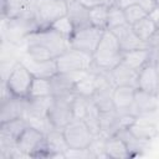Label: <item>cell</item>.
<instances>
[{"label":"cell","instance_id":"1","mask_svg":"<svg viewBox=\"0 0 159 159\" xmlns=\"http://www.w3.org/2000/svg\"><path fill=\"white\" fill-rule=\"evenodd\" d=\"M122 55L123 51L114 34L111 30H104L102 39L92 55L93 65L102 70L112 71L118 63L122 62Z\"/></svg>","mask_w":159,"mask_h":159},{"label":"cell","instance_id":"2","mask_svg":"<svg viewBox=\"0 0 159 159\" xmlns=\"http://www.w3.org/2000/svg\"><path fill=\"white\" fill-rule=\"evenodd\" d=\"M27 43H37V45L45 46L55 55V57L60 56L61 53L71 48L70 40L62 36L56 30H53L51 26L39 27L37 30L31 32L25 40V45Z\"/></svg>","mask_w":159,"mask_h":159},{"label":"cell","instance_id":"3","mask_svg":"<svg viewBox=\"0 0 159 159\" xmlns=\"http://www.w3.org/2000/svg\"><path fill=\"white\" fill-rule=\"evenodd\" d=\"M39 27L40 26L35 16L24 15V16L12 17V19H5L4 36L9 43L19 46L25 43L26 37Z\"/></svg>","mask_w":159,"mask_h":159},{"label":"cell","instance_id":"4","mask_svg":"<svg viewBox=\"0 0 159 159\" xmlns=\"http://www.w3.org/2000/svg\"><path fill=\"white\" fill-rule=\"evenodd\" d=\"M76 93L65 96H53L52 102L47 111V118L51 125L56 129H63L72 119L73 116V99Z\"/></svg>","mask_w":159,"mask_h":159},{"label":"cell","instance_id":"5","mask_svg":"<svg viewBox=\"0 0 159 159\" xmlns=\"http://www.w3.org/2000/svg\"><path fill=\"white\" fill-rule=\"evenodd\" d=\"M34 77L35 76L31 73V71L25 66L22 61H16L4 83L12 96L29 98Z\"/></svg>","mask_w":159,"mask_h":159},{"label":"cell","instance_id":"6","mask_svg":"<svg viewBox=\"0 0 159 159\" xmlns=\"http://www.w3.org/2000/svg\"><path fill=\"white\" fill-rule=\"evenodd\" d=\"M17 148L27 157H50L46 133L29 125L17 139Z\"/></svg>","mask_w":159,"mask_h":159},{"label":"cell","instance_id":"7","mask_svg":"<svg viewBox=\"0 0 159 159\" xmlns=\"http://www.w3.org/2000/svg\"><path fill=\"white\" fill-rule=\"evenodd\" d=\"M62 132L70 149H76V150L88 149L94 139V134L89 129L87 123L83 119H78V118L72 119L62 129Z\"/></svg>","mask_w":159,"mask_h":159},{"label":"cell","instance_id":"8","mask_svg":"<svg viewBox=\"0 0 159 159\" xmlns=\"http://www.w3.org/2000/svg\"><path fill=\"white\" fill-rule=\"evenodd\" d=\"M68 4L65 0H36L34 15L40 27H48L56 20L67 15Z\"/></svg>","mask_w":159,"mask_h":159},{"label":"cell","instance_id":"9","mask_svg":"<svg viewBox=\"0 0 159 159\" xmlns=\"http://www.w3.org/2000/svg\"><path fill=\"white\" fill-rule=\"evenodd\" d=\"M57 71L65 72V73H72V72H81V71H89L93 60L92 56L88 53H84L82 51L68 48L56 58Z\"/></svg>","mask_w":159,"mask_h":159},{"label":"cell","instance_id":"10","mask_svg":"<svg viewBox=\"0 0 159 159\" xmlns=\"http://www.w3.org/2000/svg\"><path fill=\"white\" fill-rule=\"evenodd\" d=\"M103 32L104 30L93 25L75 30L73 35L70 39V46L75 50L82 51L92 56L102 39Z\"/></svg>","mask_w":159,"mask_h":159},{"label":"cell","instance_id":"11","mask_svg":"<svg viewBox=\"0 0 159 159\" xmlns=\"http://www.w3.org/2000/svg\"><path fill=\"white\" fill-rule=\"evenodd\" d=\"M88 71H81V72H72V73H65V72H57L52 77H50L51 86H52V96H65L75 93V88L77 82L83 78Z\"/></svg>","mask_w":159,"mask_h":159},{"label":"cell","instance_id":"12","mask_svg":"<svg viewBox=\"0 0 159 159\" xmlns=\"http://www.w3.org/2000/svg\"><path fill=\"white\" fill-rule=\"evenodd\" d=\"M137 88L154 96L159 93V71L153 58L138 72Z\"/></svg>","mask_w":159,"mask_h":159},{"label":"cell","instance_id":"13","mask_svg":"<svg viewBox=\"0 0 159 159\" xmlns=\"http://www.w3.org/2000/svg\"><path fill=\"white\" fill-rule=\"evenodd\" d=\"M27 101L29 98H21L11 96L4 101H1L0 107V123L9 122L16 118H25L27 111Z\"/></svg>","mask_w":159,"mask_h":159},{"label":"cell","instance_id":"14","mask_svg":"<svg viewBox=\"0 0 159 159\" xmlns=\"http://www.w3.org/2000/svg\"><path fill=\"white\" fill-rule=\"evenodd\" d=\"M111 31L117 37L123 52L132 51V50H138V48H147L148 47L147 42L142 41L135 35V32L133 31L132 25H129V24H124V25L118 26V27H116V29H113Z\"/></svg>","mask_w":159,"mask_h":159},{"label":"cell","instance_id":"15","mask_svg":"<svg viewBox=\"0 0 159 159\" xmlns=\"http://www.w3.org/2000/svg\"><path fill=\"white\" fill-rule=\"evenodd\" d=\"M35 4L29 0H1L2 19H12L24 15H34Z\"/></svg>","mask_w":159,"mask_h":159},{"label":"cell","instance_id":"16","mask_svg":"<svg viewBox=\"0 0 159 159\" xmlns=\"http://www.w3.org/2000/svg\"><path fill=\"white\" fill-rule=\"evenodd\" d=\"M158 109V102H157V96L147 93L144 91H140L137 88L135 91V97L132 107L129 108L128 113L138 117L142 114H148Z\"/></svg>","mask_w":159,"mask_h":159},{"label":"cell","instance_id":"17","mask_svg":"<svg viewBox=\"0 0 159 159\" xmlns=\"http://www.w3.org/2000/svg\"><path fill=\"white\" fill-rule=\"evenodd\" d=\"M135 87L130 86H116L112 93L113 104L117 112L119 113H128L129 108L132 107L135 97Z\"/></svg>","mask_w":159,"mask_h":159},{"label":"cell","instance_id":"18","mask_svg":"<svg viewBox=\"0 0 159 159\" xmlns=\"http://www.w3.org/2000/svg\"><path fill=\"white\" fill-rule=\"evenodd\" d=\"M103 150L107 158H113V159H125L132 157L129 148L127 143L124 142L123 138H120L118 134L109 135L104 139V145Z\"/></svg>","mask_w":159,"mask_h":159},{"label":"cell","instance_id":"19","mask_svg":"<svg viewBox=\"0 0 159 159\" xmlns=\"http://www.w3.org/2000/svg\"><path fill=\"white\" fill-rule=\"evenodd\" d=\"M153 58V52L152 50L147 48H138V50H132V51H125L122 55V62L129 66L130 68L135 71H140L150 60Z\"/></svg>","mask_w":159,"mask_h":159},{"label":"cell","instance_id":"20","mask_svg":"<svg viewBox=\"0 0 159 159\" xmlns=\"http://www.w3.org/2000/svg\"><path fill=\"white\" fill-rule=\"evenodd\" d=\"M128 130L135 138L144 140V142H149L159 135V129H158L157 124H154L149 120H144L140 117H137L135 122L128 127Z\"/></svg>","mask_w":159,"mask_h":159},{"label":"cell","instance_id":"21","mask_svg":"<svg viewBox=\"0 0 159 159\" xmlns=\"http://www.w3.org/2000/svg\"><path fill=\"white\" fill-rule=\"evenodd\" d=\"M46 142L50 157H62L65 158V153L70 149L67 142L65 139L62 129H51L46 133Z\"/></svg>","mask_w":159,"mask_h":159},{"label":"cell","instance_id":"22","mask_svg":"<svg viewBox=\"0 0 159 159\" xmlns=\"http://www.w3.org/2000/svg\"><path fill=\"white\" fill-rule=\"evenodd\" d=\"M111 75L113 77V81L116 86H130L137 88V81H138V71L130 68L125 63L120 62L118 63L112 71Z\"/></svg>","mask_w":159,"mask_h":159},{"label":"cell","instance_id":"23","mask_svg":"<svg viewBox=\"0 0 159 159\" xmlns=\"http://www.w3.org/2000/svg\"><path fill=\"white\" fill-rule=\"evenodd\" d=\"M67 16L72 21L75 30L91 26V19H89V9L84 5L80 4L78 1H73L68 4V11Z\"/></svg>","mask_w":159,"mask_h":159},{"label":"cell","instance_id":"24","mask_svg":"<svg viewBox=\"0 0 159 159\" xmlns=\"http://www.w3.org/2000/svg\"><path fill=\"white\" fill-rule=\"evenodd\" d=\"M22 62L25 63V66L31 71V73L35 77L50 78V77H52L53 75H56L58 72L55 58L50 60V61H43V62H39V61H34V60H30V63L27 61H22Z\"/></svg>","mask_w":159,"mask_h":159},{"label":"cell","instance_id":"25","mask_svg":"<svg viewBox=\"0 0 159 159\" xmlns=\"http://www.w3.org/2000/svg\"><path fill=\"white\" fill-rule=\"evenodd\" d=\"M132 27H133V31L135 32V35L144 42H147L154 35V32L158 30V25L150 17V15H147L145 17L140 19L139 21L133 24Z\"/></svg>","mask_w":159,"mask_h":159},{"label":"cell","instance_id":"26","mask_svg":"<svg viewBox=\"0 0 159 159\" xmlns=\"http://www.w3.org/2000/svg\"><path fill=\"white\" fill-rule=\"evenodd\" d=\"M51 96H52V86L50 78L34 77L29 98H41V97H51Z\"/></svg>","mask_w":159,"mask_h":159},{"label":"cell","instance_id":"27","mask_svg":"<svg viewBox=\"0 0 159 159\" xmlns=\"http://www.w3.org/2000/svg\"><path fill=\"white\" fill-rule=\"evenodd\" d=\"M26 56L30 60L43 62V61H50L56 58L55 55L45 46L37 45V43H27L26 45Z\"/></svg>","mask_w":159,"mask_h":159},{"label":"cell","instance_id":"28","mask_svg":"<svg viewBox=\"0 0 159 159\" xmlns=\"http://www.w3.org/2000/svg\"><path fill=\"white\" fill-rule=\"evenodd\" d=\"M108 7L107 5H98L89 9L91 25L107 30V19H108Z\"/></svg>","mask_w":159,"mask_h":159},{"label":"cell","instance_id":"29","mask_svg":"<svg viewBox=\"0 0 159 159\" xmlns=\"http://www.w3.org/2000/svg\"><path fill=\"white\" fill-rule=\"evenodd\" d=\"M127 24L124 11L118 7L116 4L111 5L108 7V19H107V30H113L118 26H122Z\"/></svg>","mask_w":159,"mask_h":159},{"label":"cell","instance_id":"30","mask_svg":"<svg viewBox=\"0 0 159 159\" xmlns=\"http://www.w3.org/2000/svg\"><path fill=\"white\" fill-rule=\"evenodd\" d=\"M51 27L53 29V30H56L57 32H60L62 36H65L66 39H71V36L73 35V32H75V26H73V24H72V21L70 20V17L66 15V16H63V17H61V19H58V20H56L52 25H51Z\"/></svg>","mask_w":159,"mask_h":159},{"label":"cell","instance_id":"31","mask_svg":"<svg viewBox=\"0 0 159 159\" xmlns=\"http://www.w3.org/2000/svg\"><path fill=\"white\" fill-rule=\"evenodd\" d=\"M123 11H124L125 21H127V24H129V25H133V24H135L137 21H139L140 19L145 17L147 15H149V14H148L140 5H138V4L130 5V6H128L127 9H124Z\"/></svg>","mask_w":159,"mask_h":159},{"label":"cell","instance_id":"32","mask_svg":"<svg viewBox=\"0 0 159 159\" xmlns=\"http://www.w3.org/2000/svg\"><path fill=\"white\" fill-rule=\"evenodd\" d=\"M78 1L80 4L84 5L86 7L91 9V7H94V6H98V5H107V6H111L116 2V0H76Z\"/></svg>","mask_w":159,"mask_h":159},{"label":"cell","instance_id":"33","mask_svg":"<svg viewBox=\"0 0 159 159\" xmlns=\"http://www.w3.org/2000/svg\"><path fill=\"white\" fill-rule=\"evenodd\" d=\"M147 45H148V48L152 50L153 53H158L159 52V27L154 32V35L147 41Z\"/></svg>","mask_w":159,"mask_h":159},{"label":"cell","instance_id":"34","mask_svg":"<svg viewBox=\"0 0 159 159\" xmlns=\"http://www.w3.org/2000/svg\"><path fill=\"white\" fill-rule=\"evenodd\" d=\"M137 4L140 5L148 14L153 12L157 9V0H137Z\"/></svg>","mask_w":159,"mask_h":159},{"label":"cell","instance_id":"35","mask_svg":"<svg viewBox=\"0 0 159 159\" xmlns=\"http://www.w3.org/2000/svg\"><path fill=\"white\" fill-rule=\"evenodd\" d=\"M114 4H116L118 7H120L122 10H124V9H127L128 6L137 4V0H116Z\"/></svg>","mask_w":159,"mask_h":159},{"label":"cell","instance_id":"36","mask_svg":"<svg viewBox=\"0 0 159 159\" xmlns=\"http://www.w3.org/2000/svg\"><path fill=\"white\" fill-rule=\"evenodd\" d=\"M149 15H150V17L155 21V24H157L158 27H159V7H157V9H155L153 12H150Z\"/></svg>","mask_w":159,"mask_h":159},{"label":"cell","instance_id":"37","mask_svg":"<svg viewBox=\"0 0 159 159\" xmlns=\"http://www.w3.org/2000/svg\"><path fill=\"white\" fill-rule=\"evenodd\" d=\"M67 4H71V2H73V1H76V0H65Z\"/></svg>","mask_w":159,"mask_h":159},{"label":"cell","instance_id":"38","mask_svg":"<svg viewBox=\"0 0 159 159\" xmlns=\"http://www.w3.org/2000/svg\"><path fill=\"white\" fill-rule=\"evenodd\" d=\"M30 2H34V4H36V0H29Z\"/></svg>","mask_w":159,"mask_h":159},{"label":"cell","instance_id":"39","mask_svg":"<svg viewBox=\"0 0 159 159\" xmlns=\"http://www.w3.org/2000/svg\"><path fill=\"white\" fill-rule=\"evenodd\" d=\"M157 7H159V0H157Z\"/></svg>","mask_w":159,"mask_h":159}]
</instances>
